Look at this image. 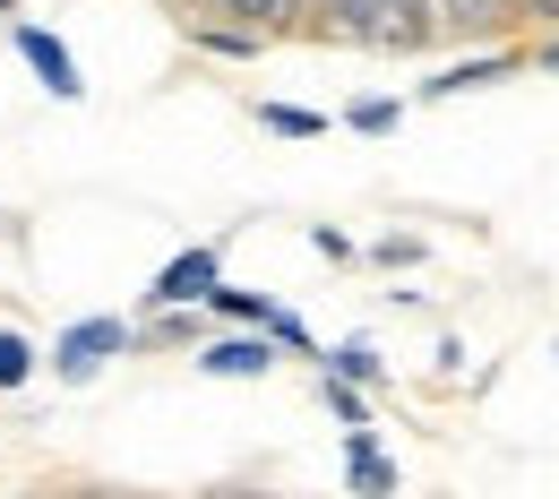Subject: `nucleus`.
Returning a JSON list of instances; mask_svg holds the SVG:
<instances>
[{
	"instance_id": "f257e3e1",
	"label": "nucleus",
	"mask_w": 559,
	"mask_h": 499,
	"mask_svg": "<svg viewBox=\"0 0 559 499\" xmlns=\"http://www.w3.org/2000/svg\"><path fill=\"white\" fill-rule=\"evenodd\" d=\"M130 345H139V328H130V319H70V328H61V345H52V370H61L70 388H86L104 361H121Z\"/></svg>"
},
{
	"instance_id": "f03ea898",
	"label": "nucleus",
	"mask_w": 559,
	"mask_h": 499,
	"mask_svg": "<svg viewBox=\"0 0 559 499\" xmlns=\"http://www.w3.org/2000/svg\"><path fill=\"white\" fill-rule=\"evenodd\" d=\"M215 285H224V250H215V241H190V250H173V259L155 268L146 310H199Z\"/></svg>"
},
{
	"instance_id": "7ed1b4c3",
	"label": "nucleus",
	"mask_w": 559,
	"mask_h": 499,
	"mask_svg": "<svg viewBox=\"0 0 559 499\" xmlns=\"http://www.w3.org/2000/svg\"><path fill=\"white\" fill-rule=\"evenodd\" d=\"M9 44H17V61H26V70L44 78V95H52V104H78V95H86V70H78V52L52 35V26L17 17V26H9Z\"/></svg>"
},
{
	"instance_id": "20e7f679",
	"label": "nucleus",
	"mask_w": 559,
	"mask_h": 499,
	"mask_svg": "<svg viewBox=\"0 0 559 499\" xmlns=\"http://www.w3.org/2000/svg\"><path fill=\"white\" fill-rule=\"evenodd\" d=\"M199 370H207V379H267V370H276V345H267L259 328H233V336L199 345Z\"/></svg>"
},
{
	"instance_id": "39448f33",
	"label": "nucleus",
	"mask_w": 559,
	"mask_h": 499,
	"mask_svg": "<svg viewBox=\"0 0 559 499\" xmlns=\"http://www.w3.org/2000/svg\"><path fill=\"white\" fill-rule=\"evenodd\" d=\"M345 483H353V499H396V465L379 456L370 430H345Z\"/></svg>"
},
{
	"instance_id": "423d86ee",
	"label": "nucleus",
	"mask_w": 559,
	"mask_h": 499,
	"mask_svg": "<svg viewBox=\"0 0 559 499\" xmlns=\"http://www.w3.org/2000/svg\"><path fill=\"white\" fill-rule=\"evenodd\" d=\"M508 70H516V52H474V61L439 70L430 86H421V95H430V104H448V95H474V86H490V78H508Z\"/></svg>"
},
{
	"instance_id": "0eeeda50",
	"label": "nucleus",
	"mask_w": 559,
	"mask_h": 499,
	"mask_svg": "<svg viewBox=\"0 0 559 499\" xmlns=\"http://www.w3.org/2000/svg\"><path fill=\"white\" fill-rule=\"evenodd\" d=\"M328 379H345V388H379V379H388V361H379V345H370V336H345V345H328Z\"/></svg>"
},
{
	"instance_id": "6e6552de",
	"label": "nucleus",
	"mask_w": 559,
	"mask_h": 499,
	"mask_svg": "<svg viewBox=\"0 0 559 499\" xmlns=\"http://www.w3.org/2000/svg\"><path fill=\"white\" fill-rule=\"evenodd\" d=\"M199 310H215L224 328H267V319H276V301H267V293H241V285H215Z\"/></svg>"
},
{
	"instance_id": "1a4fd4ad",
	"label": "nucleus",
	"mask_w": 559,
	"mask_h": 499,
	"mask_svg": "<svg viewBox=\"0 0 559 499\" xmlns=\"http://www.w3.org/2000/svg\"><path fill=\"white\" fill-rule=\"evenodd\" d=\"M259 130L267 139H328V112H310V104H259Z\"/></svg>"
},
{
	"instance_id": "9d476101",
	"label": "nucleus",
	"mask_w": 559,
	"mask_h": 499,
	"mask_svg": "<svg viewBox=\"0 0 559 499\" xmlns=\"http://www.w3.org/2000/svg\"><path fill=\"white\" fill-rule=\"evenodd\" d=\"M396 121H405L396 95H361V104H345V130H361V139H388Z\"/></svg>"
},
{
	"instance_id": "9b49d317",
	"label": "nucleus",
	"mask_w": 559,
	"mask_h": 499,
	"mask_svg": "<svg viewBox=\"0 0 559 499\" xmlns=\"http://www.w3.org/2000/svg\"><path fill=\"white\" fill-rule=\"evenodd\" d=\"M35 361H44V354H35L17 328H0V396H17V388L35 379Z\"/></svg>"
},
{
	"instance_id": "f8f14e48",
	"label": "nucleus",
	"mask_w": 559,
	"mask_h": 499,
	"mask_svg": "<svg viewBox=\"0 0 559 499\" xmlns=\"http://www.w3.org/2000/svg\"><path fill=\"white\" fill-rule=\"evenodd\" d=\"M319 405H328L345 430H370V396H361V388H345V379H328V370H319Z\"/></svg>"
},
{
	"instance_id": "ddd939ff",
	"label": "nucleus",
	"mask_w": 559,
	"mask_h": 499,
	"mask_svg": "<svg viewBox=\"0 0 559 499\" xmlns=\"http://www.w3.org/2000/svg\"><path fill=\"white\" fill-rule=\"evenodd\" d=\"M224 17H241V35H267V26H284L301 0H215Z\"/></svg>"
},
{
	"instance_id": "4468645a",
	"label": "nucleus",
	"mask_w": 559,
	"mask_h": 499,
	"mask_svg": "<svg viewBox=\"0 0 559 499\" xmlns=\"http://www.w3.org/2000/svg\"><path fill=\"white\" fill-rule=\"evenodd\" d=\"M199 44L224 52V61H250V52H259V35H241V26H199Z\"/></svg>"
},
{
	"instance_id": "2eb2a0df",
	"label": "nucleus",
	"mask_w": 559,
	"mask_h": 499,
	"mask_svg": "<svg viewBox=\"0 0 559 499\" xmlns=\"http://www.w3.org/2000/svg\"><path fill=\"white\" fill-rule=\"evenodd\" d=\"M414 259H421L414 233H388V241H379V268H414Z\"/></svg>"
},
{
	"instance_id": "dca6fc26",
	"label": "nucleus",
	"mask_w": 559,
	"mask_h": 499,
	"mask_svg": "<svg viewBox=\"0 0 559 499\" xmlns=\"http://www.w3.org/2000/svg\"><path fill=\"white\" fill-rule=\"evenodd\" d=\"M310 250H319V259H353V241L336 233V224H310Z\"/></svg>"
},
{
	"instance_id": "f3484780",
	"label": "nucleus",
	"mask_w": 559,
	"mask_h": 499,
	"mask_svg": "<svg viewBox=\"0 0 559 499\" xmlns=\"http://www.w3.org/2000/svg\"><path fill=\"white\" fill-rule=\"evenodd\" d=\"M534 61H543V70H559V44H543V52H534Z\"/></svg>"
},
{
	"instance_id": "a211bd4d",
	"label": "nucleus",
	"mask_w": 559,
	"mask_h": 499,
	"mask_svg": "<svg viewBox=\"0 0 559 499\" xmlns=\"http://www.w3.org/2000/svg\"><path fill=\"white\" fill-rule=\"evenodd\" d=\"M534 9H543V17H559V0H534Z\"/></svg>"
},
{
	"instance_id": "6ab92c4d",
	"label": "nucleus",
	"mask_w": 559,
	"mask_h": 499,
	"mask_svg": "<svg viewBox=\"0 0 559 499\" xmlns=\"http://www.w3.org/2000/svg\"><path fill=\"white\" fill-rule=\"evenodd\" d=\"M0 17H17V0H0Z\"/></svg>"
},
{
	"instance_id": "aec40b11",
	"label": "nucleus",
	"mask_w": 559,
	"mask_h": 499,
	"mask_svg": "<svg viewBox=\"0 0 559 499\" xmlns=\"http://www.w3.org/2000/svg\"><path fill=\"white\" fill-rule=\"evenodd\" d=\"M0 233H9V224H0Z\"/></svg>"
}]
</instances>
